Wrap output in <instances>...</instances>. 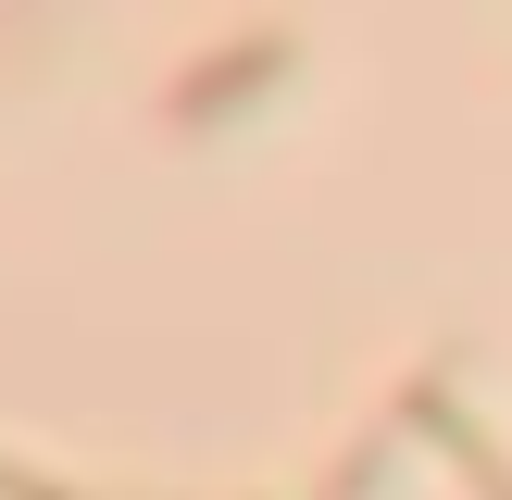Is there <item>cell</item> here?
I'll list each match as a JSON object with an SVG mask.
<instances>
[{"label": "cell", "instance_id": "obj_1", "mask_svg": "<svg viewBox=\"0 0 512 500\" xmlns=\"http://www.w3.org/2000/svg\"><path fill=\"white\" fill-rule=\"evenodd\" d=\"M288 75H300V38H288V25H263V38H225V50H200V63L175 75V100H163V113H175V125L200 138V125H225L238 100L288 88Z\"/></svg>", "mask_w": 512, "mask_h": 500}, {"label": "cell", "instance_id": "obj_2", "mask_svg": "<svg viewBox=\"0 0 512 500\" xmlns=\"http://www.w3.org/2000/svg\"><path fill=\"white\" fill-rule=\"evenodd\" d=\"M0 500H63V488H38V475H13V463H0Z\"/></svg>", "mask_w": 512, "mask_h": 500}]
</instances>
